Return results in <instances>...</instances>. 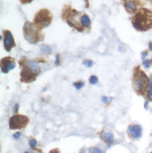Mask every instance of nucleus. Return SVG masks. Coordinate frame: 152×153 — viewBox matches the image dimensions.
<instances>
[{
	"mask_svg": "<svg viewBox=\"0 0 152 153\" xmlns=\"http://www.w3.org/2000/svg\"><path fill=\"white\" fill-rule=\"evenodd\" d=\"M3 35V41H4V47L6 51L10 52L13 48L16 46V44L14 41V38L11 31L4 29L2 30Z\"/></svg>",
	"mask_w": 152,
	"mask_h": 153,
	"instance_id": "obj_9",
	"label": "nucleus"
},
{
	"mask_svg": "<svg viewBox=\"0 0 152 153\" xmlns=\"http://www.w3.org/2000/svg\"><path fill=\"white\" fill-rule=\"evenodd\" d=\"M101 137L103 140L108 144H111L114 142V137L111 133L103 132L101 134Z\"/></svg>",
	"mask_w": 152,
	"mask_h": 153,
	"instance_id": "obj_13",
	"label": "nucleus"
},
{
	"mask_svg": "<svg viewBox=\"0 0 152 153\" xmlns=\"http://www.w3.org/2000/svg\"></svg>",
	"mask_w": 152,
	"mask_h": 153,
	"instance_id": "obj_33",
	"label": "nucleus"
},
{
	"mask_svg": "<svg viewBox=\"0 0 152 153\" xmlns=\"http://www.w3.org/2000/svg\"><path fill=\"white\" fill-rule=\"evenodd\" d=\"M53 19V15L47 8H42L35 15L33 19L34 25L41 30L48 27Z\"/></svg>",
	"mask_w": 152,
	"mask_h": 153,
	"instance_id": "obj_6",
	"label": "nucleus"
},
{
	"mask_svg": "<svg viewBox=\"0 0 152 153\" xmlns=\"http://www.w3.org/2000/svg\"><path fill=\"white\" fill-rule=\"evenodd\" d=\"M23 36L26 41L30 44H36L43 41L45 39V35L42 30L39 29L33 23L26 21L23 27Z\"/></svg>",
	"mask_w": 152,
	"mask_h": 153,
	"instance_id": "obj_4",
	"label": "nucleus"
},
{
	"mask_svg": "<svg viewBox=\"0 0 152 153\" xmlns=\"http://www.w3.org/2000/svg\"><path fill=\"white\" fill-rule=\"evenodd\" d=\"M109 98H110V99H109V101H110V102H111L112 100H114V98H113V97H110Z\"/></svg>",
	"mask_w": 152,
	"mask_h": 153,
	"instance_id": "obj_30",
	"label": "nucleus"
},
{
	"mask_svg": "<svg viewBox=\"0 0 152 153\" xmlns=\"http://www.w3.org/2000/svg\"><path fill=\"white\" fill-rule=\"evenodd\" d=\"M80 14L81 12L72 8L71 5H66L63 9L61 17L71 27L75 29L79 32H83L84 31V28L82 27L80 22H78L75 18Z\"/></svg>",
	"mask_w": 152,
	"mask_h": 153,
	"instance_id": "obj_5",
	"label": "nucleus"
},
{
	"mask_svg": "<svg viewBox=\"0 0 152 153\" xmlns=\"http://www.w3.org/2000/svg\"></svg>",
	"mask_w": 152,
	"mask_h": 153,
	"instance_id": "obj_34",
	"label": "nucleus"
},
{
	"mask_svg": "<svg viewBox=\"0 0 152 153\" xmlns=\"http://www.w3.org/2000/svg\"><path fill=\"white\" fill-rule=\"evenodd\" d=\"M128 134L133 139L140 138L142 134V128L139 125H131L128 127Z\"/></svg>",
	"mask_w": 152,
	"mask_h": 153,
	"instance_id": "obj_10",
	"label": "nucleus"
},
{
	"mask_svg": "<svg viewBox=\"0 0 152 153\" xmlns=\"http://www.w3.org/2000/svg\"><path fill=\"white\" fill-rule=\"evenodd\" d=\"M29 121V118L25 115H14L9 120V128L11 130L21 129L26 128Z\"/></svg>",
	"mask_w": 152,
	"mask_h": 153,
	"instance_id": "obj_7",
	"label": "nucleus"
},
{
	"mask_svg": "<svg viewBox=\"0 0 152 153\" xmlns=\"http://www.w3.org/2000/svg\"><path fill=\"white\" fill-rule=\"evenodd\" d=\"M28 153V152H26V153Z\"/></svg>",
	"mask_w": 152,
	"mask_h": 153,
	"instance_id": "obj_32",
	"label": "nucleus"
},
{
	"mask_svg": "<svg viewBox=\"0 0 152 153\" xmlns=\"http://www.w3.org/2000/svg\"><path fill=\"white\" fill-rule=\"evenodd\" d=\"M49 153H60V150L58 149H55L51 150Z\"/></svg>",
	"mask_w": 152,
	"mask_h": 153,
	"instance_id": "obj_26",
	"label": "nucleus"
},
{
	"mask_svg": "<svg viewBox=\"0 0 152 153\" xmlns=\"http://www.w3.org/2000/svg\"><path fill=\"white\" fill-rule=\"evenodd\" d=\"M19 104H16L15 105H14V111L15 113H17L19 109Z\"/></svg>",
	"mask_w": 152,
	"mask_h": 153,
	"instance_id": "obj_24",
	"label": "nucleus"
},
{
	"mask_svg": "<svg viewBox=\"0 0 152 153\" xmlns=\"http://www.w3.org/2000/svg\"><path fill=\"white\" fill-rule=\"evenodd\" d=\"M29 144L30 146V147L33 149H36V146H37V141L35 139H32V140H30L29 141Z\"/></svg>",
	"mask_w": 152,
	"mask_h": 153,
	"instance_id": "obj_18",
	"label": "nucleus"
},
{
	"mask_svg": "<svg viewBox=\"0 0 152 153\" xmlns=\"http://www.w3.org/2000/svg\"><path fill=\"white\" fill-rule=\"evenodd\" d=\"M149 80L145 72L140 68V66L135 68L132 82L133 89L137 95L145 96L149 88Z\"/></svg>",
	"mask_w": 152,
	"mask_h": 153,
	"instance_id": "obj_3",
	"label": "nucleus"
},
{
	"mask_svg": "<svg viewBox=\"0 0 152 153\" xmlns=\"http://www.w3.org/2000/svg\"><path fill=\"white\" fill-rule=\"evenodd\" d=\"M73 86L76 88V89L80 90L84 86V83L83 81H77L73 83Z\"/></svg>",
	"mask_w": 152,
	"mask_h": 153,
	"instance_id": "obj_16",
	"label": "nucleus"
},
{
	"mask_svg": "<svg viewBox=\"0 0 152 153\" xmlns=\"http://www.w3.org/2000/svg\"><path fill=\"white\" fill-rule=\"evenodd\" d=\"M33 1H28V0H26V1H20V2L23 4H29V3H31Z\"/></svg>",
	"mask_w": 152,
	"mask_h": 153,
	"instance_id": "obj_27",
	"label": "nucleus"
},
{
	"mask_svg": "<svg viewBox=\"0 0 152 153\" xmlns=\"http://www.w3.org/2000/svg\"><path fill=\"white\" fill-rule=\"evenodd\" d=\"M133 27L138 31L145 32L152 29V11L140 8L131 19Z\"/></svg>",
	"mask_w": 152,
	"mask_h": 153,
	"instance_id": "obj_2",
	"label": "nucleus"
},
{
	"mask_svg": "<svg viewBox=\"0 0 152 153\" xmlns=\"http://www.w3.org/2000/svg\"><path fill=\"white\" fill-rule=\"evenodd\" d=\"M98 77L95 75H91L89 77V82L91 85H95L98 82Z\"/></svg>",
	"mask_w": 152,
	"mask_h": 153,
	"instance_id": "obj_17",
	"label": "nucleus"
},
{
	"mask_svg": "<svg viewBox=\"0 0 152 153\" xmlns=\"http://www.w3.org/2000/svg\"><path fill=\"white\" fill-rule=\"evenodd\" d=\"M143 65L144 66V67L146 69H148L150 68L151 65V61L150 60H146L145 61L143 62Z\"/></svg>",
	"mask_w": 152,
	"mask_h": 153,
	"instance_id": "obj_21",
	"label": "nucleus"
},
{
	"mask_svg": "<svg viewBox=\"0 0 152 153\" xmlns=\"http://www.w3.org/2000/svg\"><path fill=\"white\" fill-rule=\"evenodd\" d=\"M146 97L150 101H152V76L149 80V85L146 93Z\"/></svg>",
	"mask_w": 152,
	"mask_h": 153,
	"instance_id": "obj_15",
	"label": "nucleus"
},
{
	"mask_svg": "<svg viewBox=\"0 0 152 153\" xmlns=\"http://www.w3.org/2000/svg\"><path fill=\"white\" fill-rule=\"evenodd\" d=\"M15 66V60L10 56L5 57L1 59L0 68L1 71L3 74H8L10 71L14 69Z\"/></svg>",
	"mask_w": 152,
	"mask_h": 153,
	"instance_id": "obj_8",
	"label": "nucleus"
},
{
	"mask_svg": "<svg viewBox=\"0 0 152 153\" xmlns=\"http://www.w3.org/2000/svg\"><path fill=\"white\" fill-rule=\"evenodd\" d=\"M123 5L126 11L129 14H134L137 12L138 1H122Z\"/></svg>",
	"mask_w": 152,
	"mask_h": 153,
	"instance_id": "obj_11",
	"label": "nucleus"
},
{
	"mask_svg": "<svg viewBox=\"0 0 152 153\" xmlns=\"http://www.w3.org/2000/svg\"><path fill=\"white\" fill-rule=\"evenodd\" d=\"M20 137H21V133H20V132H15V133L13 135V137H14L15 139H16V140L19 139Z\"/></svg>",
	"mask_w": 152,
	"mask_h": 153,
	"instance_id": "obj_23",
	"label": "nucleus"
},
{
	"mask_svg": "<svg viewBox=\"0 0 152 153\" xmlns=\"http://www.w3.org/2000/svg\"><path fill=\"white\" fill-rule=\"evenodd\" d=\"M82 63H83V65H87V66L89 68H91V66H92L93 65V61L91 60H84Z\"/></svg>",
	"mask_w": 152,
	"mask_h": 153,
	"instance_id": "obj_19",
	"label": "nucleus"
},
{
	"mask_svg": "<svg viewBox=\"0 0 152 153\" xmlns=\"http://www.w3.org/2000/svg\"><path fill=\"white\" fill-rule=\"evenodd\" d=\"M149 47L150 50L152 51V42L149 43Z\"/></svg>",
	"mask_w": 152,
	"mask_h": 153,
	"instance_id": "obj_29",
	"label": "nucleus"
},
{
	"mask_svg": "<svg viewBox=\"0 0 152 153\" xmlns=\"http://www.w3.org/2000/svg\"><path fill=\"white\" fill-rule=\"evenodd\" d=\"M80 24L83 28H86L89 30L91 29V20L88 14H87L86 13H84L80 17Z\"/></svg>",
	"mask_w": 152,
	"mask_h": 153,
	"instance_id": "obj_12",
	"label": "nucleus"
},
{
	"mask_svg": "<svg viewBox=\"0 0 152 153\" xmlns=\"http://www.w3.org/2000/svg\"><path fill=\"white\" fill-rule=\"evenodd\" d=\"M61 65L60 62V55L59 54H57L55 56V65L56 66H59Z\"/></svg>",
	"mask_w": 152,
	"mask_h": 153,
	"instance_id": "obj_20",
	"label": "nucleus"
},
{
	"mask_svg": "<svg viewBox=\"0 0 152 153\" xmlns=\"http://www.w3.org/2000/svg\"><path fill=\"white\" fill-rule=\"evenodd\" d=\"M148 51H144V52H142V59H144V58L148 55Z\"/></svg>",
	"mask_w": 152,
	"mask_h": 153,
	"instance_id": "obj_28",
	"label": "nucleus"
},
{
	"mask_svg": "<svg viewBox=\"0 0 152 153\" xmlns=\"http://www.w3.org/2000/svg\"><path fill=\"white\" fill-rule=\"evenodd\" d=\"M46 89H47V88H44V91H45Z\"/></svg>",
	"mask_w": 152,
	"mask_h": 153,
	"instance_id": "obj_31",
	"label": "nucleus"
},
{
	"mask_svg": "<svg viewBox=\"0 0 152 153\" xmlns=\"http://www.w3.org/2000/svg\"><path fill=\"white\" fill-rule=\"evenodd\" d=\"M36 59L30 60L25 56L20 57L18 60V64L21 68L20 82L30 83L36 80L37 77L42 71Z\"/></svg>",
	"mask_w": 152,
	"mask_h": 153,
	"instance_id": "obj_1",
	"label": "nucleus"
},
{
	"mask_svg": "<svg viewBox=\"0 0 152 153\" xmlns=\"http://www.w3.org/2000/svg\"><path fill=\"white\" fill-rule=\"evenodd\" d=\"M91 153H103V152L99 148H93L91 149Z\"/></svg>",
	"mask_w": 152,
	"mask_h": 153,
	"instance_id": "obj_22",
	"label": "nucleus"
},
{
	"mask_svg": "<svg viewBox=\"0 0 152 153\" xmlns=\"http://www.w3.org/2000/svg\"><path fill=\"white\" fill-rule=\"evenodd\" d=\"M41 50L43 53H44L45 54H46V55L51 54L52 51L51 47L49 45H46V44H44V45H41Z\"/></svg>",
	"mask_w": 152,
	"mask_h": 153,
	"instance_id": "obj_14",
	"label": "nucleus"
},
{
	"mask_svg": "<svg viewBox=\"0 0 152 153\" xmlns=\"http://www.w3.org/2000/svg\"><path fill=\"white\" fill-rule=\"evenodd\" d=\"M102 101L104 103H106L108 101V97L106 96H102Z\"/></svg>",
	"mask_w": 152,
	"mask_h": 153,
	"instance_id": "obj_25",
	"label": "nucleus"
}]
</instances>
